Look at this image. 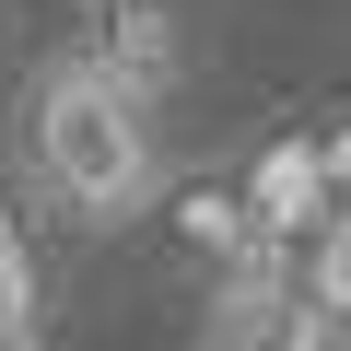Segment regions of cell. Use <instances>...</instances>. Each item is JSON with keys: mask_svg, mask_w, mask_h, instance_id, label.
I'll return each mask as SVG.
<instances>
[{"mask_svg": "<svg viewBox=\"0 0 351 351\" xmlns=\"http://www.w3.org/2000/svg\"><path fill=\"white\" fill-rule=\"evenodd\" d=\"M36 176L82 211V223H129L152 199V117H141V82L117 59H47L36 71Z\"/></svg>", "mask_w": 351, "mask_h": 351, "instance_id": "obj_1", "label": "cell"}, {"mask_svg": "<svg viewBox=\"0 0 351 351\" xmlns=\"http://www.w3.org/2000/svg\"><path fill=\"white\" fill-rule=\"evenodd\" d=\"M24 328H36V258H24L12 223H0V351H24Z\"/></svg>", "mask_w": 351, "mask_h": 351, "instance_id": "obj_2", "label": "cell"}]
</instances>
